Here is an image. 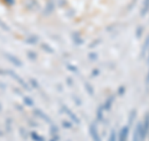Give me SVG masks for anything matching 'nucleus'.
<instances>
[{
	"mask_svg": "<svg viewBox=\"0 0 149 141\" xmlns=\"http://www.w3.org/2000/svg\"><path fill=\"white\" fill-rule=\"evenodd\" d=\"M109 141H116V135H114V133H112V134H111V137H109Z\"/></svg>",
	"mask_w": 149,
	"mask_h": 141,
	"instance_id": "2",
	"label": "nucleus"
},
{
	"mask_svg": "<svg viewBox=\"0 0 149 141\" xmlns=\"http://www.w3.org/2000/svg\"><path fill=\"white\" fill-rule=\"evenodd\" d=\"M127 140V129H123L122 134H120V140L119 141H125Z\"/></svg>",
	"mask_w": 149,
	"mask_h": 141,
	"instance_id": "1",
	"label": "nucleus"
}]
</instances>
